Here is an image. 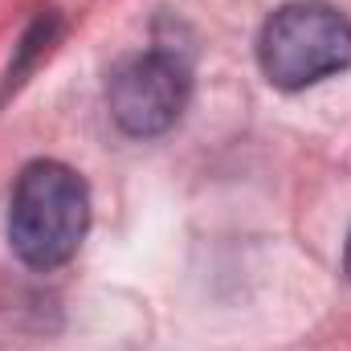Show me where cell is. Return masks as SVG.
Here are the masks:
<instances>
[{
  "mask_svg": "<svg viewBox=\"0 0 351 351\" xmlns=\"http://www.w3.org/2000/svg\"><path fill=\"white\" fill-rule=\"evenodd\" d=\"M90 229V192L82 176L58 160H33L12 184L8 241L33 269L66 265Z\"/></svg>",
  "mask_w": 351,
  "mask_h": 351,
  "instance_id": "1",
  "label": "cell"
},
{
  "mask_svg": "<svg viewBox=\"0 0 351 351\" xmlns=\"http://www.w3.org/2000/svg\"><path fill=\"white\" fill-rule=\"evenodd\" d=\"M262 74L278 90H306L351 66V21L327 0L282 4L258 37Z\"/></svg>",
  "mask_w": 351,
  "mask_h": 351,
  "instance_id": "2",
  "label": "cell"
},
{
  "mask_svg": "<svg viewBox=\"0 0 351 351\" xmlns=\"http://www.w3.org/2000/svg\"><path fill=\"white\" fill-rule=\"evenodd\" d=\"M188 66L168 53V49H152V53H135L123 58L110 78H106V106L110 119L119 123V131L135 135V139H152L172 131L188 106Z\"/></svg>",
  "mask_w": 351,
  "mask_h": 351,
  "instance_id": "3",
  "label": "cell"
},
{
  "mask_svg": "<svg viewBox=\"0 0 351 351\" xmlns=\"http://www.w3.org/2000/svg\"><path fill=\"white\" fill-rule=\"evenodd\" d=\"M343 269H348V278H351V233H348V250H343Z\"/></svg>",
  "mask_w": 351,
  "mask_h": 351,
  "instance_id": "4",
  "label": "cell"
}]
</instances>
